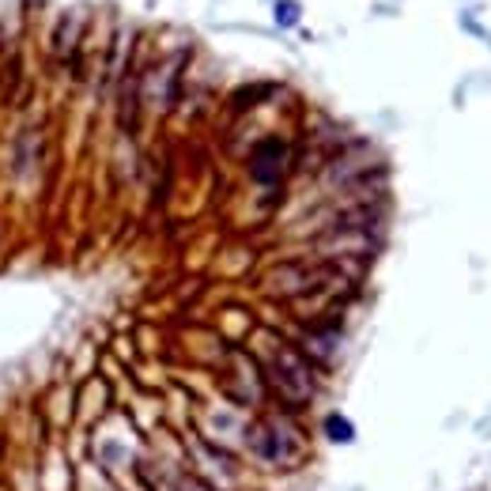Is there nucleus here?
<instances>
[{
  "label": "nucleus",
  "mask_w": 491,
  "mask_h": 491,
  "mask_svg": "<svg viewBox=\"0 0 491 491\" xmlns=\"http://www.w3.org/2000/svg\"><path fill=\"white\" fill-rule=\"evenodd\" d=\"M254 363H257V370H261V381H265V389L280 401L283 408L291 412V416L314 405V397H318V389H321L318 367H314L310 359L299 352V344L272 341L265 352L254 355Z\"/></svg>",
  "instance_id": "nucleus-1"
},
{
  "label": "nucleus",
  "mask_w": 491,
  "mask_h": 491,
  "mask_svg": "<svg viewBox=\"0 0 491 491\" xmlns=\"http://www.w3.org/2000/svg\"><path fill=\"white\" fill-rule=\"evenodd\" d=\"M242 454L257 468L291 473V468H299L307 461L310 446H307V434L299 431L291 412H261V416L249 420V427L242 434Z\"/></svg>",
  "instance_id": "nucleus-2"
},
{
  "label": "nucleus",
  "mask_w": 491,
  "mask_h": 491,
  "mask_svg": "<svg viewBox=\"0 0 491 491\" xmlns=\"http://www.w3.org/2000/svg\"><path fill=\"white\" fill-rule=\"evenodd\" d=\"M288 159H291L288 140L268 136V140H261L254 148V155H249V174H254V182H261V185H276V182H283V174H288Z\"/></svg>",
  "instance_id": "nucleus-3"
},
{
  "label": "nucleus",
  "mask_w": 491,
  "mask_h": 491,
  "mask_svg": "<svg viewBox=\"0 0 491 491\" xmlns=\"http://www.w3.org/2000/svg\"><path fill=\"white\" fill-rule=\"evenodd\" d=\"M333 276L329 265H283L268 276V288L276 295H310Z\"/></svg>",
  "instance_id": "nucleus-4"
},
{
  "label": "nucleus",
  "mask_w": 491,
  "mask_h": 491,
  "mask_svg": "<svg viewBox=\"0 0 491 491\" xmlns=\"http://www.w3.org/2000/svg\"><path fill=\"white\" fill-rule=\"evenodd\" d=\"M321 434H325V442H336V446H344V442H355V423L341 416V412H329L321 423Z\"/></svg>",
  "instance_id": "nucleus-5"
},
{
  "label": "nucleus",
  "mask_w": 491,
  "mask_h": 491,
  "mask_svg": "<svg viewBox=\"0 0 491 491\" xmlns=\"http://www.w3.org/2000/svg\"><path fill=\"white\" fill-rule=\"evenodd\" d=\"M272 12H276V23L280 27H295L302 19V4H299V0H276V8H272Z\"/></svg>",
  "instance_id": "nucleus-6"
}]
</instances>
